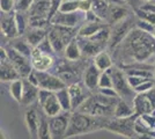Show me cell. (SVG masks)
<instances>
[{
    "label": "cell",
    "mask_w": 155,
    "mask_h": 139,
    "mask_svg": "<svg viewBox=\"0 0 155 139\" xmlns=\"http://www.w3.org/2000/svg\"><path fill=\"white\" fill-rule=\"evenodd\" d=\"M110 118L111 117L93 116L89 114L81 113L79 110L72 111L71 116H70L67 132H66V138L93 132V131H96L100 129H105Z\"/></svg>",
    "instance_id": "obj_1"
},
{
    "label": "cell",
    "mask_w": 155,
    "mask_h": 139,
    "mask_svg": "<svg viewBox=\"0 0 155 139\" xmlns=\"http://www.w3.org/2000/svg\"><path fill=\"white\" fill-rule=\"evenodd\" d=\"M150 34L145 33L137 28L136 30H132L126 37L127 46L131 52V57L137 61H145L152 53L155 52V37L152 35L149 40H146Z\"/></svg>",
    "instance_id": "obj_2"
},
{
    "label": "cell",
    "mask_w": 155,
    "mask_h": 139,
    "mask_svg": "<svg viewBox=\"0 0 155 139\" xmlns=\"http://www.w3.org/2000/svg\"><path fill=\"white\" fill-rule=\"evenodd\" d=\"M119 99L120 98H109L97 92L95 94H91V98L86 100L78 110L93 116L114 117L115 107Z\"/></svg>",
    "instance_id": "obj_3"
},
{
    "label": "cell",
    "mask_w": 155,
    "mask_h": 139,
    "mask_svg": "<svg viewBox=\"0 0 155 139\" xmlns=\"http://www.w3.org/2000/svg\"><path fill=\"white\" fill-rule=\"evenodd\" d=\"M111 74H112V81H114V88L116 89L117 94L119 98L130 102H133V99L136 98L137 93L134 89L131 87V85L127 81V75L125 74L123 70L117 68V67H111L110 68Z\"/></svg>",
    "instance_id": "obj_4"
},
{
    "label": "cell",
    "mask_w": 155,
    "mask_h": 139,
    "mask_svg": "<svg viewBox=\"0 0 155 139\" xmlns=\"http://www.w3.org/2000/svg\"><path fill=\"white\" fill-rule=\"evenodd\" d=\"M137 118V115L126 117V118H117V117H111L108 122V124L105 126L107 130H109L111 132L118 133L125 137L132 138L136 133L134 130V121Z\"/></svg>",
    "instance_id": "obj_5"
},
{
    "label": "cell",
    "mask_w": 155,
    "mask_h": 139,
    "mask_svg": "<svg viewBox=\"0 0 155 139\" xmlns=\"http://www.w3.org/2000/svg\"><path fill=\"white\" fill-rule=\"evenodd\" d=\"M133 23H136V21L133 19V16L130 15L125 20L114 25V28L111 29V36H110L109 41V46L111 49L116 48L118 44H120L122 42H124V40L132 31Z\"/></svg>",
    "instance_id": "obj_6"
},
{
    "label": "cell",
    "mask_w": 155,
    "mask_h": 139,
    "mask_svg": "<svg viewBox=\"0 0 155 139\" xmlns=\"http://www.w3.org/2000/svg\"><path fill=\"white\" fill-rule=\"evenodd\" d=\"M84 22H86V13L81 11L72 12V13L57 12L50 21L51 25L72 27V28H79Z\"/></svg>",
    "instance_id": "obj_7"
},
{
    "label": "cell",
    "mask_w": 155,
    "mask_h": 139,
    "mask_svg": "<svg viewBox=\"0 0 155 139\" xmlns=\"http://www.w3.org/2000/svg\"><path fill=\"white\" fill-rule=\"evenodd\" d=\"M6 51H7V55H8V59L13 64V66L18 71L20 77L21 78H27L31 73L32 70H34L30 58H28L26 56H23V55H21L20 52H18L12 46L6 48Z\"/></svg>",
    "instance_id": "obj_8"
},
{
    "label": "cell",
    "mask_w": 155,
    "mask_h": 139,
    "mask_svg": "<svg viewBox=\"0 0 155 139\" xmlns=\"http://www.w3.org/2000/svg\"><path fill=\"white\" fill-rule=\"evenodd\" d=\"M36 72V78H37V86L42 89H48L51 92H57L61 88L67 87L66 82L61 79L60 77L52 74L49 71H37Z\"/></svg>",
    "instance_id": "obj_9"
},
{
    "label": "cell",
    "mask_w": 155,
    "mask_h": 139,
    "mask_svg": "<svg viewBox=\"0 0 155 139\" xmlns=\"http://www.w3.org/2000/svg\"><path fill=\"white\" fill-rule=\"evenodd\" d=\"M71 113L63 111L54 117H49V129L51 132L52 139H66V132L68 127Z\"/></svg>",
    "instance_id": "obj_10"
},
{
    "label": "cell",
    "mask_w": 155,
    "mask_h": 139,
    "mask_svg": "<svg viewBox=\"0 0 155 139\" xmlns=\"http://www.w3.org/2000/svg\"><path fill=\"white\" fill-rule=\"evenodd\" d=\"M68 92L71 95L72 111L78 110L84 101L91 96V91L86 87L84 82H74L68 85Z\"/></svg>",
    "instance_id": "obj_11"
},
{
    "label": "cell",
    "mask_w": 155,
    "mask_h": 139,
    "mask_svg": "<svg viewBox=\"0 0 155 139\" xmlns=\"http://www.w3.org/2000/svg\"><path fill=\"white\" fill-rule=\"evenodd\" d=\"M0 78L4 82H11L13 80L21 78L13 64L8 59L6 48L0 49Z\"/></svg>",
    "instance_id": "obj_12"
},
{
    "label": "cell",
    "mask_w": 155,
    "mask_h": 139,
    "mask_svg": "<svg viewBox=\"0 0 155 139\" xmlns=\"http://www.w3.org/2000/svg\"><path fill=\"white\" fill-rule=\"evenodd\" d=\"M1 33L12 40L19 37V30L15 20V11L9 13L1 12Z\"/></svg>",
    "instance_id": "obj_13"
},
{
    "label": "cell",
    "mask_w": 155,
    "mask_h": 139,
    "mask_svg": "<svg viewBox=\"0 0 155 139\" xmlns=\"http://www.w3.org/2000/svg\"><path fill=\"white\" fill-rule=\"evenodd\" d=\"M30 60H31V65L34 70L49 71L53 65V63H54V57L41 52L37 48H34Z\"/></svg>",
    "instance_id": "obj_14"
},
{
    "label": "cell",
    "mask_w": 155,
    "mask_h": 139,
    "mask_svg": "<svg viewBox=\"0 0 155 139\" xmlns=\"http://www.w3.org/2000/svg\"><path fill=\"white\" fill-rule=\"evenodd\" d=\"M41 115L35 108L28 109L25 114V122L30 136V139H38V130L41 124Z\"/></svg>",
    "instance_id": "obj_15"
},
{
    "label": "cell",
    "mask_w": 155,
    "mask_h": 139,
    "mask_svg": "<svg viewBox=\"0 0 155 139\" xmlns=\"http://www.w3.org/2000/svg\"><path fill=\"white\" fill-rule=\"evenodd\" d=\"M50 8H51V0H35L28 11L29 19H46L48 20Z\"/></svg>",
    "instance_id": "obj_16"
},
{
    "label": "cell",
    "mask_w": 155,
    "mask_h": 139,
    "mask_svg": "<svg viewBox=\"0 0 155 139\" xmlns=\"http://www.w3.org/2000/svg\"><path fill=\"white\" fill-rule=\"evenodd\" d=\"M101 71L96 67V65L93 63L89 66L84 70V77H82V82H84L86 87L91 91L95 92L98 89V80H100V75H101Z\"/></svg>",
    "instance_id": "obj_17"
},
{
    "label": "cell",
    "mask_w": 155,
    "mask_h": 139,
    "mask_svg": "<svg viewBox=\"0 0 155 139\" xmlns=\"http://www.w3.org/2000/svg\"><path fill=\"white\" fill-rule=\"evenodd\" d=\"M39 107L42 108V111L48 117H54V116H57V115H59V114H61L64 111L54 92H52L46 98L45 101L39 104Z\"/></svg>",
    "instance_id": "obj_18"
},
{
    "label": "cell",
    "mask_w": 155,
    "mask_h": 139,
    "mask_svg": "<svg viewBox=\"0 0 155 139\" xmlns=\"http://www.w3.org/2000/svg\"><path fill=\"white\" fill-rule=\"evenodd\" d=\"M127 16H130L129 9L125 5H118V4H110L109 8V16L107 23L110 26H114L120 21L125 20Z\"/></svg>",
    "instance_id": "obj_19"
},
{
    "label": "cell",
    "mask_w": 155,
    "mask_h": 139,
    "mask_svg": "<svg viewBox=\"0 0 155 139\" xmlns=\"http://www.w3.org/2000/svg\"><path fill=\"white\" fill-rule=\"evenodd\" d=\"M23 81H25V86H23V94H22L21 104L22 106H31L34 102H36L38 100L39 87L34 85L26 78H23Z\"/></svg>",
    "instance_id": "obj_20"
},
{
    "label": "cell",
    "mask_w": 155,
    "mask_h": 139,
    "mask_svg": "<svg viewBox=\"0 0 155 139\" xmlns=\"http://www.w3.org/2000/svg\"><path fill=\"white\" fill-rule=\"evenodd\" d=\"M78 42L80 44L82 55L88 56V57H95L97 53L101 52L104 50V45L96 43L94 41H91V38L87 37H81V36H77Z\"/></svg>",
    "instance_id": "obj_21"
},
{
    "label": "cell",
    "mask_w": 155,
    "mask_h": 139,
    "mask_svg": "<svg viewBox=\"0 0 155 139\" xmlns=\"http://www.w3.org/2000/svg\"><path fill=\"white\" fill-rule=\"evenodd\" d=\"M133 107H134L137 116H141L145 114H150L154 110V107L152 104V102L149 101V99L145 93H138L137 94L136 98L133 99Z\"/></svg>",
    "instance_id": "obj_22"
},
{
    "label": "cell",
    "mask_w": 155,
    "mask_h": 139,
    "mask_svg": "<svg viewBox=\"0 0 155 139\" xmlns=\"http://www.w3.org/2000/svg\"><path fill=\"white\" fill-rule=\"evenodd\" d=\"M136 115V110L133 107V102H130L126 100L119 99L115 107V111H114V117L117 118H126Z\"/></svg>",
    "instance_id": "obj_23"
},
{
    "label": "cell",
    "mask_w": 155,
    "mask_h": 139,
    "mask_svg": "<svg viewBox=\"0 0 155 139\" xmlns=\"http://www.w3.org/2000/svg\"><path fill=\"white\" fill-rule=\"evenodd\" d=\"M48 30L44 28H32L30 27L26 33V38L27 42L32 46L36 48L42 41L48 37Z\"/></svg>",
    "instance_id": "obj_24"
},
{
    "label": "cell",
    "mask_w": 155,
    "mask_h": 139,
    "mask_svg": "<svg viewBox=\"0 0 155 139\" xmlns=\"http://www.w3.org/2000/svg\"><path fill=\"white\" fill-rule=\"evenodd\" d=\"M104 25H107V23H104V22H87L86 21L84 23H82L79 27L78 36L89 38L93 35H95Z\"/></svg>",
    "instance_id": "obj_25"
},
{
    "label": "cell",
    "mask_w": 155,
    "mask_h": 139,
    "mask_svg": "<svg viewBox=\"0 0 155 139\" xmlns=\"http://www.w3.org/2000/svg\"><path fill=\"white\" fill-rule=\"evenodd\" d=\"M81 56H82V51H81L80 44L78 42V38L75 37L67 44L64 51V57L71 61H77L81 58Z\"/></svg>",
    "instance_id": "obj_26"
},
{
    "label": "cell",
    "mask_w": 155,
    "mask_h": 139,
    "mask_svg": "<svg viewBox=\"0 0 155 139\" xmlns=\"http://www.w3.org/2000/svg\"><path fill=\"white\" fill-rule=\"evenodd\" d=\"M48 37H49V40L51 42L56 55H64V51L65 49H66V46H67V44L65 43L64 40L60 37V35L57 33V30L53 27L49 30Z\"/></svg>",
    "instance_id": "obj_27"
},
{
    "label": "cell",
    "mask_w": 155,
    "mask_h": 139,
    "mask_svg": "<svg viewBox=\"0 0 155 139\" xmlns=\"http://www.w3.org/2000/svg\"><path fill=\"white\" fill-rule=\"evenodd\" d=\"M93 63L96 65V67L101 71V72H104V71H108L111 67L114 66V63H112V59L110 57V55L105 50L98 52L94 57V60Z\"/></svg>",
    "instance_id": "obj_28"
},
{
    "label": "cell",
    "mask_w": 155,
    "mask_h": 139,
    "mask_svg": "<svg viewBox=\"0 0 155 139\" xmlns=\"http://www.w3.org/2000/svg\"><path fill=\"white\" fill-rule=\"evenodd\" d=\"M109 8L110 4L108 1H105V0H93L91 11L105 23H107L108 16H109Z\"/></svg>",
    "instance_id": "obj_29"
},
{
    "label": "cell",
    "mask_w": 155,
    "mask_h": 139,
    "mask_svg": "<svg viewBox=\"0 0 155 139\" xmlns=\"http://www.w3.org/2000/svg\"><path fill=\"white\" fill-rule=\"evenodd\" d=\"M23 86H25L23 78H19V79L13 80V81L9 82V94L19 103H21V100H22Z\"/></svg>",
    "instance_id": "obj_30"
},
{
    "label": "cell",
    "mask_w": 155,
    "mask_h": 139,
    "mask_svg": "<svg viewBox=\"0 0 155 139\" xmlns=\"http://www.w3.org/2000/svg\"><path fill=\"white\" fill-rule=\"evenodd\" d=\"M56 93V96L58 99L60 106L63 108L64 111H72V101H71V95H70V92H68V87H65V88H61L57 91Z\"/></svg>",
    "instance_id": "obj_31"
},
{
    "label": "cell",
    "mask_w": 155,
    "mask_h": 139,
    "mask_svg": "<svg viewBox=\"0 0 155 139\" xmlns=\"http://www.w3.org/2000/svg\"><path fill=\"white\" fill-rule=\"evenodd\" d=\"M15 20H16V26L19 30V36H22L27 33L29 29V14L28 12H20L15 11Z\"/></svg>",
    "instance_id": "obj_32"
},
{
    "label": "cell",
    "mask_w": 155,
    "mask_h": 139,
    "mask_svg": "<svg viewBox=\"0 0 155 139\" xmlns=\"http://www.w3.org/2000/svg\"><path fill=\"white\" fill-rule=\"evenodd\" d=\"M14 40H15V38H14ZM11 46H12L13 49H15L18 52H20L21 55H23V56H26V57H28V58L31 57V53H32L34 48L27 42L26 38H25V40L21 38V40L13 41L12 44H11Z\"/></svg>",
    "instance_id": "obj_33"
},
{
    "label": "cell",
    "mask_w": 155,
    "mask_h": 139,
    "mask_svg": "<svg viewBox=\"0 0 155 139\" xmlns=\"http://www.w3.org/2000/svg\"><path fill=\"white\" fill-rule=\"evenodd\" d=\"M38 139H52L51 132H50V129H49V117L44 113L41 115Z\"/></svg>",
    "instance_id": "obj_34"
},
{
    "label": "cell",
    "mask_w": 155,
    "mask_h": 139,
    "mask_svg": "<svg viewBox=\"0 0 155 139\" xmlns=\"http://www.w3.org/2000/svg\"><path fill=\"white\" fill-rule=\"evenodd\" d=\"M80 0H64L63 4L59 7L58 12L63 13H72V12H77L80 11Z\"/></svg>",
    "instance_id": "obj_35"
},
{
    "label": "cell",
    "mask_w": 155,
    "mask_h": 139,
    "mask_svg": "<svg viewBox=\"0 0 155 139\" xmlns=\"http://www.w3.org/2000/svg\"><path fill=\"white\" fill-rule=\"evenodd\" d=\"M108 87H114L112 74L110 70L101 73L100 80H98V88H108Z\"/></svg>",
    "instance_id": "obj_36"
},
{
    "label": "cell",
    "mask_w": 155,
    "mask_h": 139,
    "mask_svg": "<svg viewBox=\"0 0 155 139\" xmlns=\"http://www.w3.org/2000/svg\"><path fill=\"white\" fill-rule=\"evenodd\" d=\"M36 48L38 49L41 52L45 53V55H50V56H53V57L56 56V52H54V50H53V46H52L51 42L49 40V37L44 38Z\"/></svg>",
    "instance_id": "obj_37"
},
{
    "label": "cell",
    "mask_w": 155,
    "mask_h": 139,
    "mask_svg": "<svg viewBox=\"0 0 155 139\" xmlns=\"http://www.w3.org/2000/svg\"><path fill=\"white\" fill-rule=\"evenodd\" d=\"M134 13H136V16L138 19H141V20L148 21L150 23L155 25V14L150 13V12H147V11H143L140 7L134 9Z\"/></svg>",
    "instance_id": "obj_38"
},
{
    "label": "cell",
    "mask_w": 155,
    "mask_h": 139,
    "mask_svg": "<svg viewBox=\"0 0 155 139\" xmlns=\"http://www.w3.org/2000/svg\"><path fill=\"white\" fill-rule=\"evenodd\" d=\"M136 27L138 29H140L142 31H145V33H148V34H153L155 29V25L153 23H150L148 21H145V20H141V19H138L136 21Z\"/></svg>",
    "instance_id": "obj_39"
},
{
    "label": "cell",
    "mask_w": 155,
    "mask_h": 139,
    "mask_svg": "<svg viewBox=\"0 0 155 139\" xmlns=\"http://www.w3.org/2000/svg\"><path fill=\"white\" fill-rule=\"evenodd\" d=\"M154 86H155V79L150 78V79L145 80L142 84H140L138 87H136V88H134V92H136L137 94H138V93H146V92H148L149 89H152Z\"/></svg>",
    "instance_id": "obj_40"
},
{
    "label": "cell",
    "mask_w": 155,
    "mask_h": 139,
    "mask_svg": "<svg viewBox=\"0 0 155 139\" xmlns=\"http://www.w3.org/2000/svg\"><path fill=\"white\" fill-rule=\"evenodd\" d=\"M15 6H16V0H0L1 12H5V13L13 12L15 11Z\"/></svg>",
    "instance_id": "obj_41"
},
{
    "label": "cell",
    "mask_w": 155,
    "mask_h": 139,
    "mask_svg": "<svg viewBox=\"0 0 155 139\" xmlns=\"http://www.w3.org/2000/svg\"><path fill=\"white\" fill-rule=\"evenodd\" d=\"M35 0H16V6H15V11H20V12H28L29 8L31 7Z\"/></svg>",
    "instance_id": "obj_42"
},
{
    "label": "cell",
    "mask_w": 155,
    "mask_h": 139,
    "mask_svg": "<svg viewBox=\"0 0 155 139\" xmlns=\"http://www.w3.org/2000/svg\"><path fill=\"white\" fill-rule=\"evenodd\" d=\"M150 79V78H145V77H138V75H127V81L131 85V87L134 89L136 87H138L140 84H142L145 80Z\"/></svg>",
    "instance_id": "obj_43"
},
{
    "label": "cell",
    "mask_w": 155,
    "mask_h": 139,
    "mask_svg": "<svg viewBox=\"0 0 155 139\" xmlns=\"http://www.w3.org/2000/svg\"><path fill=\"white\" fill-rule=\"evenodd\" d=\"M140 118L142 119V122L146 124L147 126H149L150 129L155 130V115L154 114H145V115H141L139 116Z\"/></svg>",
    "instance_id": "obj_44"
},
{
    "label": "cell",
    "mask_w": 155,
    "mask_h": 139,
    "mask_svg": "<svg viewBox=\"0 0 155 139\" xmlns=\"http://www.w3.org/2000/svg\"><path fill=\"white\" fill-rule=\"evenodd\" d=\"M63 1L64 0H51V8H50V13H49V18H48L49 23H50L51 19L53 18V15L59 11V7L63 4Z\"/></svg>",
    "instance_id": "obj_45"
},
{
    "label": "cell",
    "mask_w": 155,
    "mask_h": 139,
    "mask_svg": "<svg viewBox=\"0 0 155 139\" xmlns=\"http://www.w3.org/2000/svg\"><path fill=\"white\" fill-rule=\"evenodd\" d=\"M97 92H100L101 94H103L105 96L109 98H119V95L117 94L116 89L114 87H108V88H98Z\"/></svg>",
    "instance_id": "obj_46"
},
{
    "label": "cell",
    "mask_w": 155,
    "mask_h": 139,
    "mask_svg": "<svg viewBox=\"0 0 155 139\" xmlns=\"http://www.w3.org/2000/svg\"><path fill=\"white\" fill-rule=\"evenodd\" d=\"M91 4H93V0H80V7L79 9L81 12H88L91 9Z\"/></svg>",
    "instance_id": "obj_47"
},
{
    "label": "cell",
    "mask_w": 155,
    "mask_h": 139,
    "mask_svg": "<svg viewBox=\"0 0 155 139\" xmlns=\"http://www.w3.org/2000/svg\"><path fill=\"white\" fill-rule=\"evenodd\" d=\"M140 8L143 9V11H147V12H150V13L155 14V4L149 1V2H143L142 5H140Z\"/></svg>",
    "instance_id": "obj_48"
},
{
    "label": "cell",
    "mask_w": 155,
    "mask_h": 139,
    "mask_svg": "<svg viewBox=\"0 0 155 139\" xmlns=\"http://www.w3.org/2000/svg\"><path fill=\"white\" fill-rule=\"evenodd\" d=\"M146 95H147V98L149 99V101L152 102V104H153V107H154L155 109V86L152 88V89H149L148 92L145 93Z\"/></svg>",
    "instance_id": "obj_49"
},
{
    "label": "cell",
    "mask_w": 155,
    "mask_h": 139,
    "mask_svg": "<svg viewBox=\"0 0 155 139\" xmlns=\"http://www.w3.org/2000/svg\"><path fill=\"white\" fill-rule=\"evenodd\" d=\"M140 1H142V0H125V2L129 4V5H131V6H133L134 9H137V8L140 7V5H139Z\"/></svg>",
    "instance_id": "obj_50"
},
{
    "label": "cell",
    "mask_w": 155,
    "mask_h": 139,
    "mask_svg": "<svg viewBox=\"0 0 155 139\" xmlns=\"http://www.w3.org/2000/svg\"><path fill=\"white\" fill-rule=\"evenodd\" d=\"M109 4H118V5H126L125 0H105Z\"/></svg>",
    "instance_id": "obj_51"
},
{
    "label": "cell",
    "mask_w": 155,
    "mask_h": 139,
    "mask_svg": "<svg viewBox=\"0 0 155 139\" xmlns=\"http://www.w3.org/2000/svg\"><path fill=\"white\" fill-rule=\"evenodd\" d=\"M153 75H154V79H155V64L154 66H153Z\"/></svg>",
    "instance_id": "obj_52"
},
{
    "label": "cell",
    "mask_w": 155,
    "mask_h": 139,
    "mask_svg": "<svg viewBox=\"0 0 155 139\" xmlns=\"http://www.w3.org/2000/svg\"><path fill=\"white\" fill-rule=\"evenodd\" d=\"M149 1H152V0H142V2H149Z\"/></svg>",
    "instance_id": "obj_53"
},
{
    "label": "cell",
    "mask_w": 155,
    "mask_h": 139,
    "mask_svg": "<svg viewBox=\"0 0 155 139\" xmlns=\"http://www.w3.org/2000/svg\"><path fill=\"white\" fill-rule=\"evenodd\" d=\"M152 35H153V36L155 37V29H154V31H153V34H152Z\"/></svg>",
    "instance_id": "obj_54"
},
{
    "label": "cell",
    "mask_w": 155,
    "mask_h": 139,
    "mask_svg": "<svg viewBox=\"0 0 155 139\" xmlns=\"http://www.w3.org/2000/svg\"><path fill=\"white\" fill-rule=\"evenodd\" d=\"M152 2H154V4H155V0H152Z\"/></svg>",
    "instance_id": "obj_55"
}]
</instances>
